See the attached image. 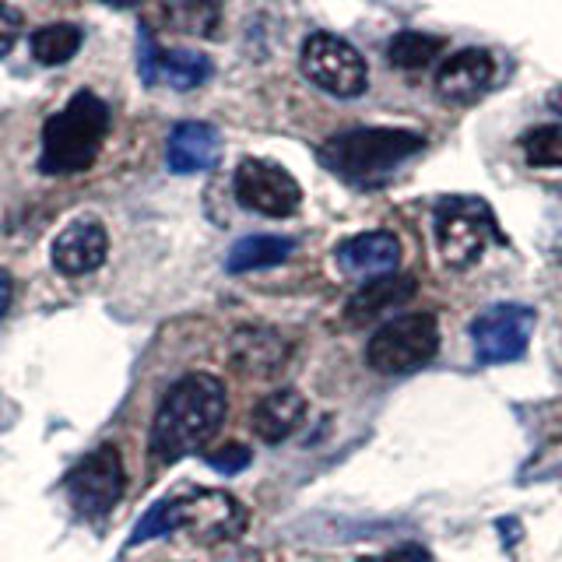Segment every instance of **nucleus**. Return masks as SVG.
<instances>
[{"mask_svg":"<svg viewBox=\"0 0 562 562\" xmlns=\"http://www.w3.org/2000/svg\"><path fill=\"white\" fill-rule=\"evenodd\" d=\"M225 404V386L211 373H190L176 380L166 391L162 404H158L151 426L155 453H162L166 461H176V457L201 450L218 432Z\"/></svg>","mask_w":562,"mask_h":562,"instance_id":"nucleus-1","label":"nucleus"},{"mask_svg":"<svg viewBox=\"0 0 562 562\" xmlns=\"http://www.w3.org/2000/svg\"><path fill=\"white\" fill-rule=\"evenodd\" d=\"M246 527V509L218 488H183L176 496L155 503L148 517L134 527L131 544H140L158 535L187 531L204 544L228 541Z\"/></svg>","mask_w":562,"mask_h":562,"instance_id":"nucleus-2","label":"nucleus"},{"mask_svg":"<svg viewBox=\"0 0 562 562\" xmlns=\"http://www.w3.org/2000/svg\"><path fill=\"white\" fill-rule=\"evenodd\" d=\"M105 134H110V105L95 92H78L60 113H53L43 127L40 169L46 176L85 172L95 162Z\"/></svg>","mask_w":562,"mask_h":562,"instance_id":"nucleus-3","label":"nucleus"},{"mask_svg":"<svg viewBox=\"0 0 562 562\" xmlns=\"http://www.w3.org/2000/svg\"><path fill=\"white\" fill-rule=\"evenodd\" d=\"M426 137L401 127H362L330 137L321 148V158L330 172H338L348 183H376L386 172H394L404 158L422 151Z\"/></svg>","mask_w":562,"mask_h":562,"instance_id":"nucleus-4","label":"nucleus"},{"mask_svg":"<svg viewBox=\"0 0 562 562\" xmlns=\"http://www.w3.org/2000/svg\"><path fill=\"white\" fill-rule=\"evenodd\" d=\"M439 351V324L432 313H404L386 321L366 348V359L376 373L404 376L436 359Z\"/></svg>","mask_w":562,"mask_h":562,"instance_id":"nucleus-5","label":"nucleus"},{"mask_svg":"<svg viewBox=\"0 0 562 562\" xmlns=\"http://www.w3.org/2000/svg\"><path fill=\"white\" fill-rule=\"evenodd\" d=\"M496 233V218L479 198H447L436 207V246L447 268H471Z\"/></svg>","mask_w":562,"mask_h":562,"instance_id":"nucleus-6","label":"nucleus"},{"mask_svg":"<svg viewBox=\"0 0 562 562\" xmlns=\"http://www.w3.org/2000/svg\"><path fill=\"white\" fill-rule=\"evenodd\" d=\"M303 75L324 88L327 95H338V99H356L366 92V81H369V67L362 60V53L345 43L341 35H330V32H313L310 40L303 43Z\"/></svg>","mask_w":562,"mask_h":562,"instance_id":"nucleus-7","label":"nucleus"},{"mask_svg":"<svg viewBox=\"0 0 562 562\" xmlns=\"http://www.w3.org/2000/svg\"><path fill=\"white\" fill-rule=\"evenodd\" d=\"M123 482H127V474H123L120 450L105 443L95 453H88L85 461L67 474L64 488L78 514L102 517V514H110L116 499L123 496Z\"/></svg>","mask_w":562,"mask_h":562,"instance_id":"nucleus-8","label":"nucleus"},{"mask_svg":"<svg viewBox=\"0 0 562 562\" xmlns=\"http://www.w3.org/2000/svg\"><path fill=\"white\" fill-rule=\"evenodd\" d=\"M233 187H236V201L243 207H250L257 215H268V218H289L299 211V204H303L299 183L281 166L263 162V158H243Z\"/></svg>","mask_w":562,"mask_h":562,"instance_id":"nucleus-9","label":"nucleus"},{"mask_svg":"<svg viewBox=\"0 0 562 562\" xmlns=\"http://www.w3.org/2000/svg\"><path fill=\"white\" fill-rule=\"evenodd\" d=\"M531 327H535V310L517 306V303H503V306L485 310L479 321L471 324V341L485 366L517 362L527 351Z\"/></svg>","mask_w":562,"mask_h":562,"instance_id":"nucleus-10","label":"nucleus"},{"mask_svg":"<svg viewBox=\"0 0 562 562\" xmlns=\"http://www.w3.org/2000/svg\"><path fill=\"white\" fill-rule=\"evenodd\" d=\"M137 70L145 85H169L190 92L211 78V60L193 49H162L148 29L137 32Z\"/></svg>","mask_w":562,"mask_h":562,"instance_id":"nucleus-11","label":"nucleus"},{"mask_svg":"<svg viewBox=\"0 0 562 562\" xmlns=\"http://www.w3.org/2000/svg\"><path fill=\"white\" fill-rule=\"evenodd\" d=\"M492 78H496V60L485 49H457L450 57L439 64L436 70V92L447 102H474L482 99Z\"/></svg>","mask_w":562,"mask_h":562,"instance_id":"nucleus-12","label":"nucleus"},{"mask_svg":"<svg viewBox=\"0 0 562 562\" xmlns=\"http://www.w3.org/2000/svg\"><path fill=\"white\" fill-rule=\"evenodd\" d=\"M105 254H110V236H105L102 222L95 218L70 222L64 233L53 239V268L70 278L95 271L105 260Z\"/></svg>","mask_w":562,"mask_h":562,"instance_id":"nucleus-13","label":"nucleus"},{"mask_svg":"<svg viewBox=\"0 0 562 562\" xmlns=\"http://www.w3.org/2000/svg\"><path fill=\"white\" fill-rule=\"evenodd\" d=\"M401 263V239L394 233H359L338 246V268L351 278H383Z\"/></svg>","mask_w":562,"mask_h":562,"instance_id":"nucleus-14","label":"nucleus"},{"mask_svg":"<svg viewBox=\"0 0 562 562\" xmlns=\"http://www.w3.org/2000/svg\"><path fill=\"white\" fill-rule=\"evenodd\" d=\"M218 155H222V137L211 123L187 120V123H176L172 127L169 145H166V162L172 172L190 176V172L215 169Z\"/></svg>","mask_w":562,"mask_h":562,"instance_id":"nucleus-15","label":"nucleus"},{"mask_svg":"<svg viewBox=\"0 0 562 562\" xmlns=\"http://www.w3.org/2000/svg\"><path fill=\"white\" fill-rule=\"evenodd\" d=\"M415 289H418L415 278H408V274H383V278L366 281V285L356 289V295H351L348 306H345L348 324L359 327V324L376 321V316L391 313V310H401L404 303H412Z\"/></svg>","mask_w":562,"mask_h":562,"instance_id":"nucleus-16","label":"nucleus"},{"mask_svg":"<svg viewBox=\"0 0 562 562\" xmlns=\"http://www.w3.org/2000/svg\"><path fill=\"white\" fill-rule=\"evenodd\" d=\"M306 418V401L299 391H274L254 408V432L263 443H281L289 439Z\"/></svg>","mask_w":562,"mask_h":562,"instance_id":"nucleus-17","label":"nucleus"},{"mask_svg":"<svg viewBox=\"0 0 562 562\" xmlns=\"http://www.w3.org/2000/svg\"><path fill=\"white\" fill-rule=\"evenodd\" d=\"M295 250V243L285 239V236H246L233 246V254H228V263L225 268L233 274H243V271H260V268H274V263L289 260Z\"/></svg>","mask_w":562,"mask_h":562,"instance_id":"nucleus-18","label":"nucleus"},{"mask_svg":"<svg viewBox=\"0 0 562 562\" xmlns=\"http://www.w3.org/2000/svg\"><path fill=\"white\" fill-rule=\"evenodd\" d=\"M162 22L183 35H211L222 22L218 0H158Z\"/></svg>","mask_w":562,"mask_h":562,"instance_id":"nucleus-19","label":"nucleus"},{"mask_svg":"<svg viewBox=\"0 0 562 562\" xmlns=\"http://www.w3.org/2000/svg\"><path fill=\"white\" fill-rule=\"evenodd\" d=\"M439 53H443V40L429 32H397L391 43H386V60H391L397 70H422L429 67Z\"/></svg>","mask_w":562,"mask_h":562,"instance_id":"nucleus-20","label":"nucleus"},{"mask_svg":"<svg viewBox=\"0 0 562 562\" xmlns=\"http://www.w3.org/2000/svg\"><path fill=\"white\" fill-rule=\"evenodd\" d=\"M78 49H81V29L78 25L57 22V25L35 29V35H32V57L43 67H60L75 57Z\"/></svg>","mask_w":562,"mask_h":562,"instance_id":"nucleus-21","label":"nucleus"},{"mask_svg":"<svg viewBox=\"0 0 562 562\" xmlns=\"http://www.w3.org/2000/svg\"><path fill=\"white\" fill-rule=\"evenodd\" d=\"M520 145H524V158L531 166H541V169L562 166V127L559 123H541V127L527 131Z\"/></svg>","mask_w":562,"mask_h":562,"instance_id":"nucleus-22","label":"nucleus"},{"mask_svg":"<svg viewBox=\"0 0 562 562\" xmlns=\"http://www.w3.org/2000/svg\"><path fill=\"white\" fill-rule=\"evenodd\" d=\"M207 464L218 474H239L246 464H250V450H246L243 443H225L215 453H207Z\"/></svg>","mask_w":562,"mask_h":562,"instance_id":"nucleus-23","label":"nucleus"},{"mask_svg":"<svg viewBox=\"0 0 562 562\" xmlns=\"http://www.w3.org/2000/svg\"><path fill=\"white\" fill-rule=\"evenodd\" d=\"M25 29V14L14 4H0V57L18 43V35Z\"/></svg>","mask_w":562,"mask_h":562,"instance_id":"nucleus-24","label":"nucleus"},{"mask_svg":"<svg viewBox=\"0 0 562 562\" xmlns=\"http://www.w3.org/2000/svg\"><path fill=\"white\" fill-rule=\"evenodd\" d=\"M373 562H429V552L418 549V544H401V549L386 552V555H380Z\"/></svg>","mask_w":562,"mask_h":562,"instance_id":"nucleus-25","label":"nucleus"},{"mask_svg":"<svg viewBox=\"0 0 562 562\" xmlns=\"http://www.w3.org/2000/svg\"><path fill=\"white\" fill-rule=\"evenodd\" d=\"M8 306H11V278L4 268H0V316L8 313Z\"/></svg>","mask_w":562,"mask_h":562,"instance_id":"nucleus-26","label":"nucleus"},{"mask_svg":"<svg viewBox=\"0 0 562 562\" xmlns=\"http://www.w3.org/2000/svg\"><path fill=\"white\" fill-rule=\"evenodd\" d=\"M549 105H552V110L562 116V85H559V88H552V92H549Z\"/></svg>","mask_w":562,"mask_h":562,"instance_id":"nucleus-27","label":"nucleus"},{"mask_svg":"<svg viewBox=\"0 0 562 562\" xmlns=\"http://www.w3.org/2000/svg\"><path fill=\"white\" fill-rule=\"evenodd\" d=\"M102 4H110V8H137L140 0H102Z\"/></svg>","mask_w":562,"mask_h":562,"instance_id":"nucleus-28","label":"nucleus"}]
</instances>
